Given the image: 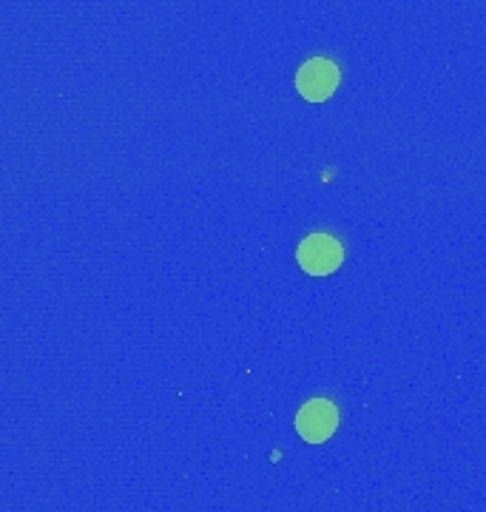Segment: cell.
<instances>
[{
  "label": "cell",
  "mask_w": 486,
  "mask_h": 512,
  "mask_svg": "<svg viewBox=\"0 0 486 512\" xmlns=\"http://www.w3.org/2000/svg\"><path fill=\"white\" fill-rule=\"evenodd\" d=\"M339 66L327 57H313L296 72V89L307 103H324L330 94L339 89Z\"/></svg>",
  "instance_id": "obj_1"
},
{
  "label": "cell",
  "mask_w": 486,
  "mask_h": 512,
  "mask_svg": "<svg viewBox=\"0 0 486 512\" xmlns=\"http://www.w3.org/2000/svg\"><path fill=\"white\" fill-rule=\"evenodd\" d=\"M339 427V410L330 399H310L296 413V433L307 444H324Z\"/></svg>",
  "instance_id": "obj_3"
},
{
  "label": "cell",
  "mask_w": 486,
  "mask_h": 512,
  "mask_svg": "<svg viewBox=\"0 0 486 512\" xmlns=\"http://www.w3.org/2000/svg\"><path fill=\"white\" fill-rule=\"evenodd\" d=\"M296 259H299V265L310 276L333 274L344 259L342 242L336 237H330V234H310L307 239H302V245L296 251Z\"/></svg>",
  "instance_id": "obj_2"
}]
</instances>
